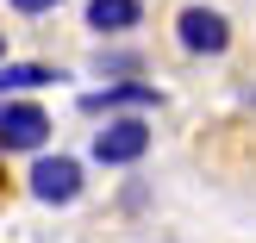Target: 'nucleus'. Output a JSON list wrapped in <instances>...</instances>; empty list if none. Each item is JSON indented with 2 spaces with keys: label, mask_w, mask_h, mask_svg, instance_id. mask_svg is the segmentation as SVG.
Segmentation results:
<instances>
[{
  "label": "nucleus",
  "mask_w": 256,
  "mask_h": 243,
  "mask_svg": "<svg viewBox=\"0 0 256 243\" xmlns=\"http://www.w3.org/2000/svg\"><path fill=\"white\" fill-rule=\"evenodd\" d=\"M162 31H169V50L182 62H225L238 50V19L219 0H175Z\"/></svg>",
  "instance_id": "nucleus-1"
},
{
  "label": "nucleus",
  "mask_w": 256,
  "mask_h": 243,
  "mask_svg": "<svg viewBox=\"0 0 256 243\" xmlns=\"http://www.w3.org/2000/svg\"><path fill=\"white\" fill-rule=\"evenodd\" d=\"M150 150H156V119L150 112H106V119H94V131H88V169H106V175H132L150 162Z\"/></svg>",
  "instance_id": "nucleus-2"
},
{
  "label": "nucleus",
  "mask_w": 256,
  "mask_h": 243,
  "mask_svg": "<svg viewBox=\"0 0 256 243\" xmlns=\"http://www.w3.org/2000/svg\"><path fill=\"white\" fill-rule=\"evenodd\" d=\"M169 106V87L156 81V75H132V81H88L82 94H75V112L82 119H106V112H156Z\"/></svg>",
  "instance_id": "nucleus-5"
},
{
  "label": "nucleus",
  "mask_w": 256,
  "mask_h": 243,
  "mask_svg": "<svg viewBox=\"0 0 256 243\" xmlns=\"http://www.w3.org/2000/svg\"><path fill=\"white\" fill-rule=\"evenodd\" d=\"M50 144H56V112L38 94H0V156L25 162V156H38Z\"/></svg>",
  "instance_id": "nucleus-4"
},
{
  "label": "nucleus",
  "mask_w": 256,
  "mask_h": 243,
  "mask_svg": "<svg viewBox=\"0 0 256 243\" xmlns=\"http://www.w3.org/2000/svg\"><path fill=\"white\" fill-rule=\"evenodd\" d=\"M75 81L62 62H44V56H6L0 62V94H44V87H62Z\"/></svg>",
  "instance_id": "nucleus-8"
},
{
  "label": "nucleus",
  "mask_w": 256,
  "mask_h": 243,
  "mask_svg": "<svg viewBox=\"0 0 256 243\" xmlns=\"http://www.w3.org/2000/svg\"><path fill=\"white\" fill-rule=\"evenodd\" d=\"M0 6H6V19H19V25H50V19L69 12V0H0Z\"/></svg>",
  "instance_id": "nucleus-10"
},
{
  "label": "nucleus",
  "mask_w": 256,
  "mask_h": 243,
  "mask_svg": "<svg viewBox=\"0 0 256 243\" xmlns=\"http://www.w3.org/2000/svg\"><path fill=\"white\" fill-rule=\"evenodd\" d=\"M112 206H119V212H125V219H144V212H150V206H156V187H150V181H144V175H138V169H132V175H125V181H119V200H112Z\"/></svg>",
  "instance_id": "nucleus-9"
},
{
  "label": "nucleus",
  "mask_w": 256,
  "mask_h": 243,
  "mask_svg": "<svg viewBox=\"0 0 256 243\" xmlns=\"http://www.w3.org/2000/svg\"><path fill=\"white\" fill-rule=\"evenodd\" d=\"M12 56V50H6V19H0V62H6Z\"/></svg>",
  "instance_id": "nucleus-12"
},
{
  "label": "nucleus",
  "mask_w": 256,
  "mask_h": 243,
  "mask_svg": "<svg viewBox=\"0 0 256 243\" xmlns=\"http://www.w3.org/2000/svg\"><path fill=\"white\" fill-rule=\"evenodd\" d=\"M156 62H150V50L138 44V37H100V44H88V75L94 81H132V75H150Z\"/></svg>",
  "instance_id": "nucleus-7"
},
{
  "label": "nucleus",
  "mask_w": 256,
  "mask_h": 243,
  "mask_svg": "<svg viewBox=\"0 0 256 243\" xmlns=\"http://www.w3.org/2000/svg\"><path fill=\"white\" fill-rule=\"evenodd\" d=\"M19 194L32 200V206H44V212H69V206H82V200H88V156H75V150H62V144H50V150H38V156H25V169H19Z\"/></svg>",
  "instance_id": "nucleus-3"
},
{
  "label": "nucleus",
  "mask_w": 256,
  "mask_h": 243,
  "mask_svg": "<svg viewBox=\"0 0 256 243\" xmlns=\"http://www.w3.org/2000/svg\"><path fill=\"white\" fill-rule=\"evenodd\" d=\"M238 106H244V112H256V81H244V87H238Z\"/></svg>",
  "instance_id": "nucleus-11"
},
{
  "label": "nucleus",
  "mask_w": 256,
  "mask_h": 243,
  "mask_svg": "<svg viewBox=\"0 0 256 243\" xmlns=\"http://www.w3.org/2000/svg\"><path fill=\"white\" fill-rule=\"evenodd\" d=\"M75 19H82V31L94 37V44H100V37H144L150 0H82Z\"/></svg>",
  "instance_id": "nucleus-6"
}]
</instances>
